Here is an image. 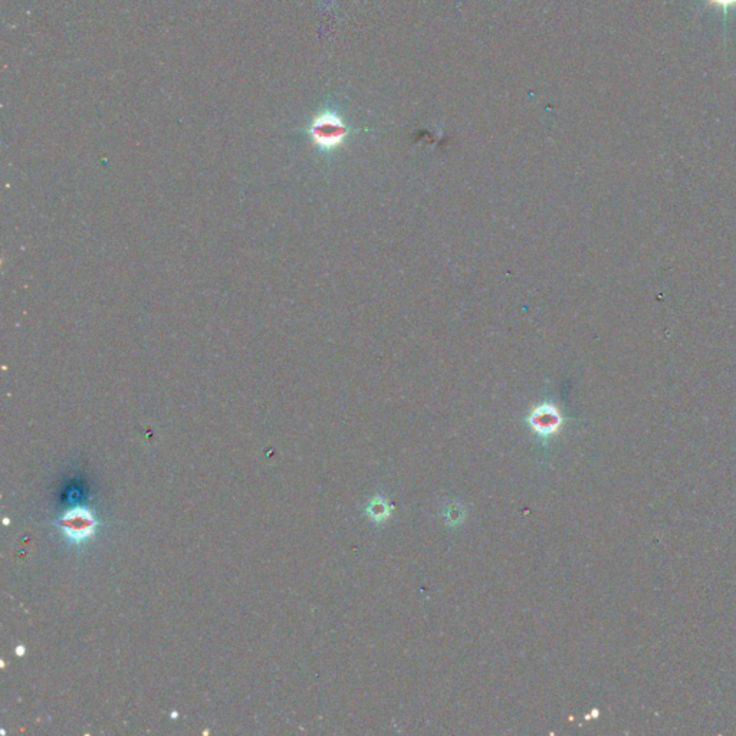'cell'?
<instances>
[{
    "instance_id": "6da1fadb",
    "label": "cell",
    "mask_w": 736,
    "mask_h": 736,
    "mask_svg": "<svg viewBox=\"0 0 736 736\" xmlns=\"http://www.w3.org/2000/svg\"><path fill=\"white\" fill-rule=\"evenodd\" d=\"M309 136L321 151H333L344 144L348 128L338 114L324 111L312 120Z\"/></svg>"
},
{
    "instance_id": "7a4b0ae2",
    "label": "cell",
    "mask_w": 736,
    "mask_h": 736,
    "mask_svg": "<svg viewBox=\"0 0 736 736\" xmlns=\"http://www.w3.org/2000/svg\"><path fill=\"white\" fill-rule=\"evenodd\" d=\"M98 521L94 512L85 506L68 509L59 519V528L64 537L72 544H84L94 538Z\"/></svg>"
},
{
    "instance_id": "3957f363",
    "label": "cell",
    "mask_w": 736,
    "mask_h": 736,
    "mask_svg": "<svg viewBox=\"0 0 736 736\" xmlns=\"http://www.w3.org/2000/svg\"><path fill=\"white\" fill-rule=\"evenodd\" d=\"M528 423L531 429L535 432L541 437H549L555 434L562 425V417L560 410L551 403H544L541 406L535 407L529 417Z\"/></svg>"
},
{
    "instance_id": "277c9868",
    "label": "cell",
    "mask_w": 736,
    "mask_h": 736,
    "mask_svg": "<svg viewBox=\"0 0 736 736\" xmlns=\"http://www.w3.org/2000/svg\"><path fill=\"white\" fill-rule=\"evenodd\" d=\"M393 506H390L387 502H385L381 496H377V498H374L370 505L367 506V515L370 517L373 521L376 522H381L384 519L389 518V515L392 512Z\"/></svg>"
},
{
    "instance_id": "5b68a950",
    "label": "cell",
    "mask_w": 736,
    "mask_h": 736,
    "mask_svg": "<svg viewBox=\"0 0 736 736\" xmlns=\"http://www.w3.org/2000/svg\"><path fill=\"white\" fill-rule=\"evenodd\" d=\"M709 3H715L717 6H721L722 9H729L730 6H735L736 5V0H709Z\"/></svg>"
},
{
    "instance_id": "8992f818",
    "label": "cell",
    "mask_w": 736,
    "mask_h": 736,
    "mask_svg": "<svg viewBox=\"0 0 736 736\" xmlns=\"http://www.w3.org/2000/svg\"><path fill=\"white\" fill-rule=\"evenodd\" d=\"M16 654H17V656H22V654H25V647H22V646H17V649H16Z\"/></svg>"
}]
</instances>
